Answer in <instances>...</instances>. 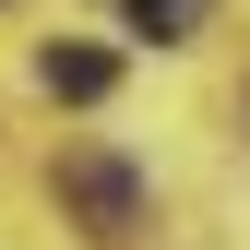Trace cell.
Instances as JSON below:
<instances>
[{
	"instance_id": "obj_1",
	"label": "cell",
	"mask_w": 250,
	"mask_h": 250,
	"mask_svg": "<svg viewBox=\"0 0 250 250\" xmlns=\"http://www.w3.org/2000/svg\"><path fill=\"white\" fill-rule=\"evenodd\" d=\"M60 191H72L83 214H96V238H119V227H131V167H107V155H72V167H60Z\"/></svg>"
},
{
	"instance_id": "obj_2",
	"label": "cell",
	"mask_w": 250,
	"mask_h": 250,
	"mask_svg": "<svg viewBox=\"0 0 250 250\" xmlns=\"http://www.w3.org/2000/svg\"><path fill=\"white\" fill-rule=\"evenodd\" d=\"M36 83H48L60 107H96L107 83H119V60H107V48H48V60H36Z\"/></svg>"
},
{
	"instance_id": "obj_3",
	"label": "cell",
	"mask_w": 250,
	"mask_h": 250,
	"mask_svg": "<svg viewBox=\"0 0 250 250\" xmlns=\"http://www.w3.org/2000/svg\"><path fill=\"white\" fill-rule=\"evenodd\" d=\"M131 12H143V36H155V24H179V12H191V0H131Z\"/></svg>"
}]
</instances>
